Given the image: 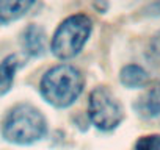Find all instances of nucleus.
Returning <instances> with one entry per match:
<instances>
[{"label": "nucleus", "mask_w": 160, "mask_h": 150, "mask_svg": "<svg viewBox=\"0 0 160 150\" xmlns=\"http://www.w3.org/2000/svg\"><path fill=\"white\" fill-rule=\"evenodd\" d=\"M83 75L71 64H57L41 78L39 91L42 99L55 108H68L77 102L83 91Z\"/></svg>", "instance_id": "1"}, {"label": "nucleus", "mask_w": 160, "mask_h": 150, "mask_svg": "<svg viewBox=\"0 0 160 150\" xmlns=\"http://www.w3.org/2000/svg\"><path fill=\"white\" fill-rule=\"evenodd\" d=\"M46 131L47 120L32 103H19L13 106L2 124L3 139L16 145H32L41 141Z\"/></svg>", "instance_id": "2"}, {"label": "nucleus", "mask_w": 160, "mask_h": 150, "mask_svg": "<svg viewBox=\"0 0 160 150\" xmlns=\"http://www.w3.org/2000/svg\"><path fill=\"white\" fill-rule=\"evenodd\" d=\"M93 30V22L87 14H72L55 30L50 50L58 59H71L82 52Z\"/></svg>", "instance_id": "3"}, {"label": "nucleus", "mask_w": 160, "mask_h": 150, "mask_svg": "<svg viewBox=\"0 0 160 150\" xmlns=\"http://www.w3.org/2000/svg\"><path fill=\"white\" fill-rule=\"evenodd\" d=\"M88 114L93 125L102 131L115 130L124 119L121 103L105 86H98L91 91L88 100Z\"/></svg>", "instance_id": "4"}, {"label": "nucleus", "mask_w": 160, "mask_h": 150, "mask_svg": "<svg viewBox=\"0 0 160 150\" xmlns=\"http://www.w3.org/2000/svg\"><path fill=\"white\" fill-rule=\"evenodd\" d=\"M21 44L28 56H41L46 50V33L42 27L36 24L27 25L22 31Z\"/></svg>", "instance_id": "5"}, {"label": "nucleus", "mask_w": 160, "mask_h": 150, "mask_svg": "<svg viewBox=\"0 0 160 150\" xmlns=\"http://www.w3.org/2000/svg\"><path fill=\"white\" fill-rule=\"evenodd\" d=\"M133 108L141 117L151 119L160 116V86H154L140 96L133 103Z\"/></svg>", "instance_id": "6"}, {"label": "nucleus", "mask_w": 160, "mask_h": 150, "mask_svg": "<svg viewBox=\"0 0 160 150\" xmlns=\"http://www.w3.org/2000/svg\"><path fill=\"white\" fill-rule=\"evenodd\" d=\"M119 80H121V83L126 88L137 89V88H143V86L148 85L149 75H148V72L141 66H138V64H127L119 72Z\"/></svg>", "instance_id": "7"}, {"label": "nucleus", "mask_w": 160, "mask_h": 150, "mask_svg": "<svg viewBox=\"0 0 160 150\" xmlns=\"http://www.w3.org/2000/svg\"><path fill=\"white\" fill-rule=\"evenodd\" d=\"M33 2L28 0H19V2H0V22L10 24L28 13V10L33 7Z\"/></svg>", "instance_id": "8"}, {"label": "nucleus", "mask_w": 160, "mask_h": 150, "mask_svg": "<svg viewBox=\"0 0 160 150\" xmlns=\"http://www.w3.org/2000/svg\"><path fill=\"white\" fill-rule=\"evenodd\" d=\"M18 69H19V59L16 55H8L0 63V96H5L13 88Z\"/></svg>", "instance_id": "9"}, {"label": "nucleus", "mask_w": 160, "mask_h": 150, "mask_svg": "<svg viewBox=\"0 0 160 150\" xmlns=\"http://www.w3.org/2000/svg\"><path fill=\"white\" fill-rule=\"evenodd\" d=\"M135 150H160V134L141 136L135 142Z\"/></svg>", "instance_id": "10"}, {"label": "nucleus", "mask_w": 160, "mask_h": 150, "mask_svg": "<svg viewBox=\"0 0 160 150\" xmlns=\"http://www.w3.org/2000/svg\"><path fill=\"white\" fill-rule=\"evenodd\" d=\"M148 11H151L149 14H160V2H158V3H152V5L148 8Z\"/></svg>", "instance_id": "11"}]
</instances>
